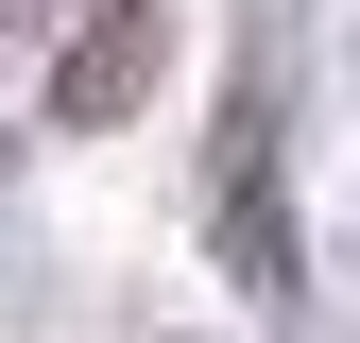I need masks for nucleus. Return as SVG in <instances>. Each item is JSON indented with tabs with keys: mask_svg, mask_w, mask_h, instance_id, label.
Listing matches in <instances>:
<instances>
[{
	"mask_svg": "<svg viewBox=\"0 0 360 343\" xmlns=\"http://www.w3.org/2000/svg\"><path fill=\"white\" fill-rule=\"evenodd\" d=\"M138 86H155V0H103L52 69V120H138Z\"/></svg>",
	"mask_w": 360,
	"mask_h": 343,
	"instance_id": "2",
	"label": "nucleus"
},
{
	"mask_svg": "<svg viewBox=\"0 0 360 343\" xmlns=\"http://www.w3.org/2000/svg\"><path fill=\"white\" fill-rule=\"evenodd\" d=\"M223 257H240V292H292V224H275V120H257V86H240V120H223Z\"/></svg>",
	"mask_w": 360,
	"mask_h": 343,
	"instance_id": "1",
	"label": "nucleus"
}]
</instances>
